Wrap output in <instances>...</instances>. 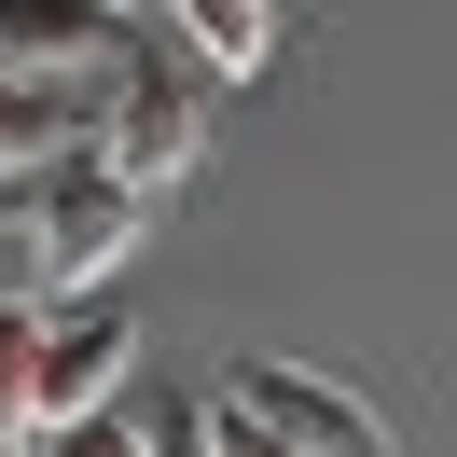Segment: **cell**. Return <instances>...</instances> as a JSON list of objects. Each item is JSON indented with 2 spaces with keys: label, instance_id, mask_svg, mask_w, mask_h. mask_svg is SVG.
I'll use <instances>...</instances> for the list:
<instances>
[{
  "label": "cell",
  "instance_id": "cell-1",
  "mask_svg": "<svg viewBox=\"0 0 457 457\" xmlns=\"http://www.w3.org/2000/svg\"><path fill=\"white\" fill-rule=\"evenodd\" d=\"M139 180L112 167L97 139H70V153H42V208H29V278L42 291H112V263L139 250Z\"/></svg>",
  "mask_w": 457,
  "mask_h": 457
},
{
  "label": "cell",
  "instance_id": "cell-2",
  "mask_svg": "<svg viewBox=\"0 0 457 457\" xmlns=\"http://www.w3.org/2000/svg\"><path fill=\"white\" fill-rule=\"evenodd\" d=\"M208 444H291V457H374L388 416L333 374H291V361H236L222 402H208Z\"/></svg>",
  "mask_w": 457,
  "mask_h": 457
},
{
  "label": "cell",
  "instance_id": "cell-3",
  "mask_svg": "<svg viewBox=\"0 0 457 457\" xmlns=\"http://www.w3.org/2000/svg\"><path fill=\"white\" fill-rule=\"evenodd\" d=\"M125 361H139V333H125V305H97V291H70V319H42V346H29V429H84L97 402L125 388Z\"/></svg>",
  "mask_w": 457,
  "mask_h": 457
},
{
  "label": "cell",
  "instance_id": "cell-4",
  "mask_svg": "<svg viewBox=\"0 0 457 457\" xmlns=\"http://www.w3.org/2000/svg\"><path fill=\"white\" fill-rule=\"evenodd\" d=\"M97 153H112V167L139 180V195H167V180L208 153V112H195V84H167V70H139V56H125V70H112V125H97Z\"/></svg>",
  "mask_w": 457,
  "mask_h": 457
},
{
  "label": "cell",
  "instance_id": "cell-5",
  "mask_svg": "<svg viewBox=\"0 0 457 457\" xmlns=\"http://www.w3.org/2000/svg\"><path fill=\"white\" fill-rule=\"evenodd\" d=\"M0 56L42 70V84H112L139 42H125L112 0H0Z\"/></svg>",
  "mask_w": 457,
  "mask_h": 457
},
{
  "label": "cell",
  "instance_id": "cell-6",
  "mask_svg": "<svg viewBox=\"0 0 457 457\" xmlns=\"http://www.w3.org/2000/svg\"><path fill=\"white\" fill-rule=\"evenodd\" d=\"M42 153H70V84L0 56V180H42Z\"/></svg>",
  "mask_w": 457,
  "mask_h": 457
},
{
  "label": "cell",
  "instance_id": "cell-7",
  "mask_svg": "<svg viewBox=\"0 0 457 457\" xmlns=\"http://www.w3.org/2000/svg\"><path fill=\"white\" fill-rule=\"evenodd\" d=\"M167 14H180V42H195L222 84H250V70L278 56V0H167Z\"/></svg>",
  "mask_w": 457,
  "mask_h": 457
},
{
  "label": "cell",
  "instance_id": "cell-8",
  "mask_svg": "<svg viewBox=\"0 0 457 457\" xmlns=\"http://www.w3.org/2000/svg\"><path fill=\"white\" fill-rule=\"evenodd\" d=\"M29 346H42V305H14V291H0V444L29 429Z\"/></svg>",
  "mask_w": 457,
  "mask_h": 457
}]
</instances>
